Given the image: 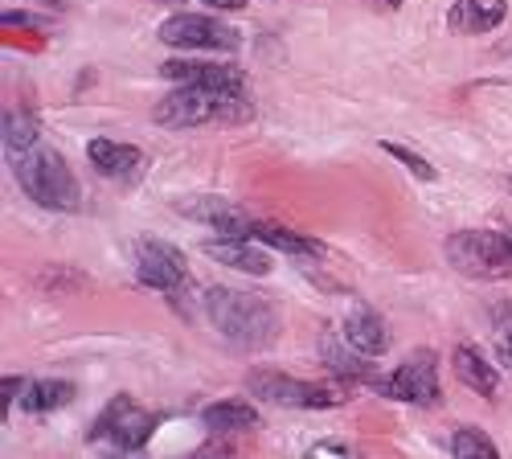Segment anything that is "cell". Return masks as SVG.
Instances as JSON below:
<instances>
[{
    "mask_svg": "<svg viewBox=\"0 0 512 459\" xmlns=\"http://www.w3.org/2000/svg\"><path fill=\"white\" fill-rule=\"evenodd\" d=\"M201 308L209 324L238 349H267L279 337V308L259 296V291H238V287H205Z\"/></svg>",
    "mask_w": 512,
    "mask_h": 459,
    "instance_id": "cell-1",
    "label": "cell"
},
{
    "mask_svg": "<svg viewBox=\"0 0 512 459\" xmlns=\"http://www.w3.org/2000/svg\"><path fill=\"white\" fill-rule=\"evenodd\" d=\"M13 177L25 189L29 201H37L41 210H54V214H74L82 205V189L78 177L70 173V164L62 152L37 144L33 152L13 156Z\"/></svg>",
    "mask_w": 512,
    "mask_h": 459,
    "instance_id": "cell-2",
    "label": "cell"
},
{
    "mask_svg": "<svg viewBox=\"0 0 512 459\" xmlns=\"http://www.w3.org/2000/svg\"><path fill=\"white\" fill-rule=\"evenodd\" d=\"M254 115L246 95L209 91V87H177L156 103L152 119L160 128H201V123H246Z\"/></svg>",
    "mask_w": 512,
    "mask_h": 459,
    "instance_id": "cell-3",
    "label": "cell"
},
{
    "mask_svg": "<svg viewBox=\"0 0 512 459\" xmlns=\"http://www.w3.org/2000/svg\"><path fill=\"white\" fill-rule=\"evenodd\" d=\"M447 263L472 279L512 275V226L500 230H455L447 238Z\"/></svg>",
    "mask_w": 512,
    "mask_h": 459,
    "instance_id": "cell-4",
    "label": "cell"
},
{
    "mask_svg": "<svg viewBox=\"0 0 512 459\" xmlns=\"http://www.w3.org/2000/svg\"><path fill=\"white\" fill-rule=\"evenodd\" d=\"M156 427H160V414L144 410L132 394H115V398L103 406V414L95 419V427L87 431V439H91L95 447L107 443V447L119 451V455H132V451H144V447L152 443Z\"/></svg>",
    "mask_w": 512,
    "mask_h": 459,
    "instance_id": "cell-5",
    "label": "cell"
},
{
    "mask_svg": "<svg viewBox=\"0 0 512 459\" xmlns=\"http://www.w3.org/2000/svg\"><path fill=\"white\" fill-rule=\"evenodd\" d=\"M246 390L259 394L263 402L275 406H291V410H332L345 402L336 386H316V382H295L287 373H271V369H254L246 378Z\"/></svg>",
    "mask_w": 512,
    "mask_h": 459,
    "instance_id": "cell-6",
    "label": "cell"
},
{
    "mask_svg": "<svg viewBox=\"0 0 512 459\" xmlns=\"http://www.w3.org/2000/svg\"><path fill=\"white\" fill-rule=\"evenodd\" d=\"M394 402H410V406H439L443 390H439V361L431 349H414L390 378H381L377 386Z\"/></svg>",
    "mask_w": 512,
    "mask_h": 459,
    "instance_id": "cell-7",
    "label": "cell"
},
{
    "mask_svg": "<svg viewBox=\"0 0 512 459\" xmlns=\"http://www.w3.org/2000/svg\"><path fill=\"white\" fill-rule=\"evenodd\" d=\"M160 41L164 46H177V50H238V29L218 21V17H205V13H177L160 25Z\"/></svg>",
    "mask_w": 512,
    "mask_h": 459,
    "instance_id": "cell-8",
    "label": "cell"
},
{
    "mask_svg": "<svg viewBox=\"0 0 512 459\" xmlns=\"http://www.w3.org/2000/svg\"><path fill=\"white\" fill-rule=\"evenodd\" d=\"M136 279L152 291H173L189 279V267H185V255L173 246V242H160V238H144L136 242Z\"/></svg>",
    "mask_w": 512,
    "mask_h": 459,
    "instance_id": "cell-9",
    "label": "cell"
},
{
    "mask_svg": "<svg viewBox=\"0 0 512 459\" xmlns=\"http://www.w3.org/2000/svg\"><path fill=\"white\" fill-rule=\"evenodd\" d=\"M160 78L177 82V87H209V91H234L246 95V74L238 66L218 62H189V58H168L160 66Z\"/></svg>",
    "mask_w": 512,
    "mask_h": 459,
    "instance_id": "cell-10",
    "label": "cell"
},
{
    "mask_svg": "<svg viewBox=\"0 0 512 459\" xmlns=\"http://www.w3.org/2000/svg\"><path fill=\"white\" fill-rule=\"evenodd\" d=\"M177 210L193 222H205L209 230H218L222 238H254V218L230 197H185Z\"/></svg>",
    "mask_w": 512,
    "mask_h": 459,
    "instance_id": "cell-11",
    "label": "cell"
},
{
    "mask_svg": "<svg viewBox=\"0 0 512 459\" xmlns=\"http://www.w3.org/2000/svg\"><path fill=\"white\" fill-rule=\"evenodd\" d=\"M320 361L328 365V373H336L340 382H353V386H381V378H377V365L365 357V353H357L349 341H340L336 332H324L320 337Z\"/></svg>",
    "mask_w": 512,
    "mask_h": 459,
    "instance_id": "cell-12",
    "label": "cell"
},
{
    "mask_svg": "<svg viewBox=\"0 0 512 459\" xmlns=\"http://www.w3.org/2000/svg\"><path fill=\"white\" fill-rule=\"evenodd\" d=\"M87 156L103 177H115V181H136L148 169V156L132 144H119V140H91Z\"/></svg>",
    "mask_w": 512,
    "mask_h": 459,
    "instance_id": "cell-13",
    "label": "cell"
},
{
    "mask_svg": "<svg viewBox=\"0 0 512 459\" xmlns=\"http://www.w3.org/2000/svg\"><path fill=\"white\" fill-rule=\"evenodd\" d=\"M345 341L365 357H381L390 349V324L369 304H353L349 316H345Z\"/></svg>",
    "mask_w": 512,
    "mask_h": 459,
    "instance_id": "cell-14",
    "label": "cell"
},
{
    "mask_svg": "<svg viewBox=\"0 0 512 459\" xmlns=\"http://www.w3.org/2000/svg\"><path fill=\"white\" fill-rule=\"evenodd\" d=\"M451 365H455V378H459L467 390H476V394H484V398H496L500 373H496V365H492L476 345H455Z\"/></svg>",
    "mask_w": 512,
    "mask_h": 459,
    "instance_id": "cell-15",
    "label": "cell"
},
{
    "mask_svg": "<svg viewBox=\"0 0 512 459\" xmlns=\"http://www.w3.org/2000/svg\"><path fill=\"white\" fill-rule=\"evenodd\" d=\"M508 17V0H455L447 25L451 33H488Z\"/></svg>",
    "mask_w": 512,
    "mask_h": 459,
    "instance_id": "cell-16",
    "label": "cell"
},
{
    "mask_svg": "<svg viewBox=\"0 0 512 459\" xmlns=\"http://www.w3.org/2000/svg\"><path fill=\"white\" fill-rule=\"evenodd\" d=\"M205 255L222 267L246 271V275H271V259L263 255L259 246H250V238H218V242H205Z\"/></svg>",
    "mask_w": 512,
    "mask_h": 459,
    "instance_id": "cell-17",
    "label": "cell"
},
{
    "mask_svg": "<svg viewBox=\"0 0 512 459\" xmlns=\"http://www.w3.org/2000/svg\"><path fill=\"white\" fill-rule=\"evenodd\" d=\"M201 423L213 435H238V431H254L259 427V410L242 398H222V402H209L201 410Z\"/></svg>",
    "mask_w": 512,
    "mask_h": 459,
    "instance_id": "cell-18",
    "label": "cell"
},
{
    "mask_svg": "<svg viewBox=\"0 0 512 459\" xmlns=\"http://www.w3.org/2000/svg\"><path fill=\"white\" fill-rule=\"evenodd\" d=\"M254 242H263L271 250H283V255H324V246L300 230H287L279 222H254Z\"/></svg>",
    "mask_w": 512,
    "mask_h": 459,
    "instance_id": "cell-19",
    "label": "cell"
},
{
    "mask_svg": "<svg viewBox=\"0 0 512 459\" xmlns=\"http://www.w3.org/2000/svg\"><path fill=\"white\" fill-rule=\"evenodd\" d=\"M74 382H62V378H41V382H29L25 394H21V406L29 414H54L62 406L74 402Z\"/></svg>",
    "mask_w": 512,
    "mask_h": 459,
    "instance_id": "cell-20",
    "label": "cell"
},
{
    "mask_svg": "<svg viewBox=\"0 0 512 459\" xmlns=\"http://www.w3.org/2000/svg\"><path fill=\"white\" fill-rule=\"evenodd\" d=\"M0 128H5V148L13 156L33 152L37 140H41V123H37L33 111H5V123H0Z\"/></svg>",
    "mask_w": 512,
    "mask_h": 459,
    "instance_id": "cell-21",
    "label": "cell"
},
{
    "mask_svg": "<svg viewBox=\"0 0 512 459\" xmlns=\"http://www.w3.org/2000/svg\"><path fill=\"white\" fill-rule=\"evenodd\" d=\"M451 459H500V451L480 427H459L451 435Z\"/></svg>",
    "mask_w": 512,
    "mask_h": 459,
    "instance_id": "cell-22",
    "label": "cell"
},
{
    "mask_svg": "<svg viewBox=\"0 0 512 459\" xmlns=\"http://www.w3.org/2000/svg\"><path fill=\"white\" fill-rule=\"evenodd\" d=\"M492 324H496V353L512 369V304L492 308Z\"/></svg>",
    "mask_w": 512,
    "mask_h": 459,
    "instance_id": "cell-23",
    "label": "cell"
},
{
    "mask_svg": "<svg viewBox=\"0 0 512 459\" xmlns=\"http://www.w3.org/2000/svg\"><path fill=\"white\" fill-rule=\"evenodd\" d=\"M381 148H386L394 160H402V164H406V169H410L418 181H435V164H426V160H422L414 148H406V144H394V140H386Z\"/></svg>",
    "mask_w": 512,
    "mask_h": 459,
    "instance_id": "cell-24",
    "label": "cell"
},
{
    "mask_svg": "<svg viewBox=\"0 0 512 459\" xmlns=\"http://www.w3.org/2000/svg\"><path fill=\"white\" fill-rule=\"evenodd\" d=\"M0 25L5 29H46L50 17L46 13H21V9H5V17H0Z\"/></svg>",
    "mask_w": 512,
    "mask_h": 459,
    "instance_id": "cell-25",
    "label": "cell"
},
{
    "mask_svg": "<svg viewBox=\"0 0 512 459\" xmlns=\"http://www.w3.org/2000/svg\"><path fill=\"white\" fill-rule=\"evenodd\" d=\"M230 455H234V447H230V443L209 439V443H201L197 451H189V455H181V459H230Z\"/></svg>",
    "mask_w": 512,
    "mask_h": 459,
    "instance_id": "cell-26",
    "label": "cell"
},
{
    "mask_svg": "<svg viewBox=\"0 0 512 459\" xmlns=\"http://www.w3.org/2000/svg\"><path fill=\"white\" fill-rule=\"evenodd\" d=\"M21 390H25V378H5L0 382V414H9V406L21 402Z\"/></svg>",
    "mask_w": 512,
    "mask_h": 459,
    "instance_id": "cell-27",
    "label": "cell"
},
{
    "mask_svg": "<svg viewBox=\"0 0 512 459\" xmlns=\"http://www.w3.org/2000/svg\"><path fill=\"white\" fill-rule=\"evenodd\" d=\"M209 9H222V13H242L246 9V0H205Z\"/></svg>",
    "mask_w": 512,
    "mask_h": 459,
    "instance_id": "cell-28",
    "label": "cell"
},
{
    "mask_svg": "<svg viewBox=\"0 0 512 459\" xmlns=\"http://www.w3.org/2000/svg\"><path fill=\"white\" fill-rule=\"evenodd\" d=\"M41 5L54 9V13H62V9H66V0H41Z\"/></svg>",
    "mask_w": 512,
    "mask_h": 459,
    "instance_id": "cell-29",
    "label": "cell"
},
{
    "mask_svg": "<svg viewBox=\"0 0 512 459\" xmlns=\"http://www.w3.org/2000/svg\"><path fill=\"white\" fill-rule=\"evenodd\" d=\"M381 5H386V9H398V5H402V0H381Z\"/></svg>",
    "mask_w": 512,
    "mask_h": 459,
    "instance_id": "cell-30",
    "label": "cell"
}]
</instances>
